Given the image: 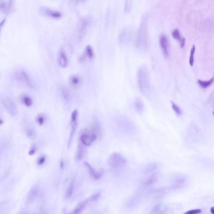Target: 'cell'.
<instances>
[{
    "mask_svg": "<svg viewBox=\"0 0 214 214\" xmlns=\"http://www.w3.org/2000/svg\"><path fill=\"white\" fill-rule=\"evenodd\" d=\"M41 12L46 16L54 19H59L62 17V13L60 12L49 8L47 7H42L41 8Z\"/></svg>",
    "mask_w": 214,
    "mask_h": 214,
    "instance_id": "obj_13",
    "label": "cell"
},
{
    "mask_svg": "<svg viewBox=\"0 0 214 214\" xmlns=\"http://www.w3.org/2000/svg\"><path fill=\"white\" fill-rule=\"evenodd\" d=\"M100 192L97 193H95L94 195H92L91 197H90L91 202H94V201L97 200L100 197Z\"/></svg>",
    "mask_w": 214,
    "mask_h": 214,
    "instance_id": "obj_34",
    "label": "cell"
},
{
    "mask_svg": "<svg viewBox=\"0 0 214 214\" xmlns=\"http://www.w3.org/2000/svg\"><path fill=\"white\" fill-rule=\"evenodd\" d=\"M91 201V198H87L86 199H85L84 200H83L82 202H80L77 206L75 208L73 213H75V214H79L86 207L87 205V204L89 203V202Z\"/></svg>",
    "mask_w": 214,
    "mask_h": 214,
    "instance_id": "obj_21",
    "label": "cell"
},
{
    "mask_svg": "<svg viewBox=\"0 0 214 214\" xmlns=\"http://www.w3.org/2000/svg\"><path fill=\"white\" fill-rule=\"evenodd\" d=\"M213 82V77H212L210 79H209L208 81H202L200 79H198L197 81L198 84L202 88H203V89H205V88L210 87L212 84Z\"/></svg>",
    "mask_w": 214,
    "mask_h": 214,
    "instance_id": "obj_27",
    "label": "cell"
},
{
    "mask_svg": "<svg viewBox=\"0 0 214 214\" xmlns=\"http://www.w3.org/2000/svg\"><path fill=\"white\" fill-rule=\"evenodd\" d=\"M36 121L39 126H42L45 121V116L43 113L39 114L36 116Z\"/></svg>",
    "mask_w": 214,
    "mask_h": 214,
    "instance_id": "obj_30",
    "label": "cell"
},
{
    "mask_svg": "<svg viewBox=\"0 0 214 214\" xmlns=\"http://www.w3.org/2000/svg\"><path fill=\"white\" fill-rule=\"evenodd\" d=\"M171 35H172V37L180 44L181 48H184L185 47L186 40L184 37H182V35L179 30H178V28L174 29L171 31Z\"/></svg>",
    "mask_w": 214,
    "mask_h": 214,
    "instance_id": "obj_16",
    "label": "cell"
},
{
    "mask_svg": "<svg viewBox=\"0 0 214 214\" xmlns=\"http://www.w3.org/2000/svg\"><path fill=\"white\" fill-rule=\"evenodd\" d=\"M2 104L7 111L12 116H15L17 114V106L15 102L9 97H4L2 99Z\"/></svg>",
    "mask_w": 214,
    "mask_h": 214,
    "instance_id": "obj_5",
    "label": "cell"
},
{
    "mask_svg": "<svg viewBox=\"0 0 214 214\" xmlns=\"http://www.w3.org/2000/svg\"><path fill=\"white\" fill-rule=\"evenodd\" d=\"M116 121L118 126L121 127L123 129L128 130V129H131L134 128V124L125 116H119Z\"/></svg>",
    "mask_w": 214,
    "mask_h": 214,
    "instance_id": "obj_11",
    "label": "cell"
},
{
    "mask_svg": "<svg viewBox=\"0 0 214 214\" xmlns=\"http://www.w3.org/2000/svg\"><path fill=\"white\" fill-rule=\"evenodd\" d=\"M108 166L112 170H118L123 168L127 163L126 158L121 153L114 152L111 153L107 161Z\"/></svg>",
    "mask_w": 214,
    "mask_h": 214,
    "instance_id": "obj_3",
    "label": "cell"
},
{
    "mask_svg": "<svg viewBox=\"0 0 214 214\" xmlns=\"http://www.w3.org/2000/svg\"><path fill=\"white\" fill-rule=\"evenodd\" d=\"M15 76H16L17 80H18L21 83H23L27 87H28L30 88L33 87V84L31 81L30 77L27 74V73L25 72V71H23V70L18 71V72H16Z\"/></svg>",
    "mask_w": 214,
    "mask_h": 214,
    "instance_id": "obj_8",
    "label": "cell"
},
{
    "mask_svg": "<svg viewBox=\"0 0 214 214\" xmlns=\"http://www.w3.org/2000/svg\"><path fill=\"white\" fill-rule=\"evenodd\" d=\"M158 180V174L155 173L145 174L142 179V184L144 186H150L155 184Z\"/></svg>",
    "mask_w": 214,
    "mask_h": 214,
    "instance_id": "obj_9",
    "label": "cell"
},
{
    "mask_svg": "<svg viewBox=\"0 0 214 214\" xmlns=\"http://www.w3.org/2000/svg\"><path fill=\"white\" fill-rule=\"evenodd\" d=\"M213 209H214V207H212L210 208V212H211V213H212V214H214Z\"/></svg>",
    "mask_w": 214,
    "mask_h": 214,
    "instance_id": "obj_37",
    "label": "cell"
},
{
    "mask_svg": "<svg viewBox=\"0 0 214 214\" xmlns=\"http://www.w3.org/2000/svg\"><path fill=\"white\" fill-rule=\"evenodd\" d=\"M71 214H75V213H74L72 212V213H71Z\"/></svg>",
    "mask_w": 214,
    "mask_h": 214,
    "instance_id": "obj_38",
    "label": "cell"
},
{
    "mask_svg": "<svg viewBox=\"0 0 214 214\" xmlns=\"http://www.w3.org/2000/svg\"><path fill=\"white\" fill-rule=\"evenodd\" d=\"M134 108L136 113L138 114H142L145 111V106L144 102L140 98H136L134 102Z\"/></svg>",
    "mask_w": 214,
    "mask_h": 214,
    "instance_id": "obj_19",
    "label": "cell"
},
{
    "mask_svg": "<svg viewBox=\"0 0 214 214\" xmlns=\"http://www.w3.org/2000/svg\"><path fill=\"white\" fill-rule=\"evenodd\" d=\"M46 161V157L45 156H42L40 158H39L38 160H37V164L39 165H42L44 163H45Z\"/></svg>",
    "mask_w": 214,
    "mask_h": 214,
    "instance_id": "obj_33",
    "label": "cell"
},
{
    "mask_svg": "<svg viewBox=\"0 0 214 214\" xmlns=\"http://www.w3.org/2000/svg\"><path fill=\"white\" fill-rule=\"evenodd\" d=\"M187 182V178L182 174H178L173 178V182L171 183L173 188H180L184 186Z\"/></svg>",
    "mask_w": 214,
    "mask_h": 214,
    "instance_id": "obj_12",
    "label": "cell"
},
{
    "mask_svg": "<svg viewBox=\"0 0 214 214\" xmlns=\"http://www.w3.org/2000/svg\"><path fill=\"white\" fill-rule=\"evenodd\" d=\"M171 105L172 109L177 116H181L183 114V111L179 105H177L176 103L173 102H171Z\"/></svg>",
    "mask_w": 214,
    "mask_h": 214,
    "instance_id": "obj_28",
    "label": "cell"
},
{
    "mask_svg": "<svg viewBox=\"0 0 214 214\" xmlns=\"http://www.w3.org/2000/svg\"><path fill=\"white\" fill-rule=\"evenodd\" d=\"M74 188H75V183H74V180H72L69 184V185L67 187V189L66 190V192H65V198H69L72 197V195L74 193Z\"/></svg>",
    "mask_w": 214,
    "mask_h": 214,
    "instance_id": "obj_24",
    "label": "cell"
},
{
    "mask_svg": "<svg viewBox=\"0 0 214 214\" xmlns=\"http://www.w3.org/2000/svg\"><path fill=\"white\" fill-rule=\"evenodd\" d=\"M35 151H36V147H32L30 150V151H29V155H33L35 153Z\"/></svg>",
    "mask_w": 214,
    "mask_h": 214,
    "instance_id": "obj_36",
    "label": "cell"
},
{
    "mask_svg": "<svg viewBox=\"0 0 214 214\" xmlns=\"http://www.w3.org/2000/svg\"><path fill=\"white\" fill-rule=\"evenodd\" d=\"M94 49H92V47L88 45L86 49H85V52H84V58H87L89 60H92L94 58Z\"/></svg>",
    "mask_w": 214,
    "mask_h": 214,
    "instance_id": "obj_25",
    "label": "cell"
},
{
    "mask_svg": "<svg viewBox=\"0 0 214 214\" xmlns=\"http://www.w3.org/2000/svg\"><path fill=\"white\" fill-rule=\"evenodd\" d=\"M202 213L201 209H192L186 212L184 214H199Z\"/></svg>",
    "mask_w": 214,
    "mask_h": 214,
    "instance_id": "obj_32",
    "label": "cell"
},
{
    "mask_svg": "<svg viewBox=\"0 0 214 214\" xmlns=\"http://www.w3.org/2000/svg\"><path fill=\"white\" fill-rule=\"evenodd\" d=\"M158 167V164L157 163H151L148 164L144 169V174L155 173Z\"/></svg>",
    "mask_w": 214,
    "mask_h": 214,
    "instance_id": "obj_23",
    "label": "cell"
},
{
    "mask_svg": "<svg viewBox=\"0 0 214 214\" xmlns=\"http://www.w3.org/2000/svg\"><path fill=\"white\" fill-rule=\"evenodd\" d=\"M159 43L163 56L166 58H168L170 55V46L169 39L166 35L162 34L160 35L159 39Z\"/></svg>",
    "mask_w": 214,
    "mask_h": 214,
    "instance_id": "obj_7",
    "label": "cell"
},
{
    "mask_svg": "<svg viewBox=\"0 0 214 214\" xmlns=\"http://www.w3.org/2000/svg\"><path fill=\"white\" fill-rule=\"evenodd\" d=\"M39 185L35 184L30 190V192L28 193L27 199L26 201V205H30L31 204L37 197L39 195Z\"/></svg>",
    "mask_w": 214,
    "mask_h": 214,
    "instance_id": "obj_10",
    "label": "cell"
},
{
    "mask_svg": "<svg viewBox=\"0 0 214 214\" xmlns=\"http://www.w3.org/2000/svg\"><path fill=\"white\" fill-rule=\"evenodd\" d=\"M89 23H90V20L89 18H84L82 20V21H81V25L79 29V34H78L79 40H81L83 39V37H84L85 35L87 33Z\"/></svg>",
    "mask_w": 214,
    "mask_h": 214,
    "instance_id": "obj_14",
    "label": "cell"
},
{
    "mask_svg": "<svg viewBox=\"0 0 214 214\" xmlns=\"http://www.w3.org/2000/svg\"><path fill=\"white\" fill-rule=\"evenodd\" d=\"M97 134L92 131H86L82 133L80 136V141L81 143L86 147L91 146L92 142L97 139Z\"/></svg>",
    "mask_w": 214,
    "mask_h": 214,
    "instance_id": "obj_6",
    "label": "cell"
},
{
    "mask_svg": "<svg viewBox=\"0 0 214 214\" xmlns=\"http://www.w3.org/2000/svg\"><path fill=\"white\" fill-rule=\"evenodd\" d=\"M131 2H129V1H128V2H126V5H125V7H131ZM129 9H131V8H125V12H129L130 10Z\"/></svg>",
    "mask_w": 214,
    "mask_h": 214,
    "instance_id": "obj_35",
    "label": "cell"
},
{
    "mask_svg": "<svg viewBox=\"0 0 214 214\" xmlns=\"http://www.w3.org/2000/svg\"><path fill=\"white\" fill-rule=\"evenodd\" d=\"M167 207L166 206L162 203H158L155 205L150 211V214H166Z\"/></svg>",
    "mask_w": 214,
    "mask_h": 214,
    "instance_id": "obj_17",
    "label": "cell"
},
{
    "mask_svg": "<svg viewBox=\"0 0 214 214\" xmlns=\"http://www.w3.org/2000/svg\"><path fill=\"white\" fill-rule=\"evenodd\" d=\"M85 166L87 168L88 170V171L91 175V176L93 178L94 180H99L100 178L102 176V173H100L99 171L95 170L89 163L85 162L84 163Z\"/></svg>",
    "mask_w": 214,
    "mask_h": 214,
    "instance_id": "obj_18",
    "label": "cell"
},
{
    "mask_svg": "<svg viewBox=\"0 0 214 214\" xmlns=\"http://www.w3.org/2000/svg\"><path fill=\"white\" fill-rule=\"evenodd\" d=\"M20 102L25 106L30 107L33 104V100L30 96L26 94H22L20 95Z\"/></svg>",
    "mask_w": 214,
    "mask_h": 214,
    "instance_id": "obj_22",
    "label": "cell"
},
{
    "mask_svg": "<svg viewBox=\"0 0 214 214\" xmlns=\"http://www.w3.org/2000/svg\"><path fill=\"white\" fill-rule=\"evenodd\" d=\"M84 155V148L82 146V144L80 143L78 145L77 147V151H76V159L77 160V161H81Z\"/></svg>",
    "mask_w": 214,
    "mask_h": 214,
    "instance_id": "obj_26",
    "label": "cell"
},
{
    "mask_svg": "<svg viewBox=\"0 0 214 214\" xmlns=\"http://www.w3.org/2000/svg\"><path fill=\"white\" fill-rule=\"evenodd\" d=\"M195 50H196V47L195 45H193L190 50V57H189V63L190 65V66H193L194 64V62H195Z\"/></svg>",
    "mask_w": 214,
    "mask_h": 214,
    "instance_id": "obj_29",
    "label": "cell"
},
{
    "mask_svg": "<svg viewBox=\"0 0 214 214\" xmlns=\"http://www.w3.org/2000/svg\"><path fill=\"white\" fill-rule=\"evenodd\" d=\"M149 42V34L148 30V16L145 15L136 35L134 42L135 47L140 50L145 51L148 49Z\"/></svg>",
    "mask_w": 214,
    "mask_h": 214,
    "instance_id": "obj_1",
    "label": "cell"
},
{
    "mask_svg": "<svg viewBox=\"0 0 214 214\" xmlns=\"http://www.w3.org/2000/svg\"><path fill=\"white\" fill-rule=\"evenodd\" d=\"M136 81L140 92L148 97L151 92V83L150 72L145 65L141 66L137 70Z\"/></svg>",
    "mask_w": 214,
    "mask_h": 214,
    "instance_id": "obj_2",
    "label": "cell"
},
{
    "mask_svg": "<svg viewBox=\"0 0 214 214\" xmlns=\"http://www.w3.org/2000/svg\"><path fill=\"white\" fill-rule=\"evenodd\" d=\"M69 84L71 86L74 88L79 87L82 84V79L81 76L77 74L71 76L69 79Z\"/></svg>",
    "mask_w": 214,
    "mask_h": 214,
    "instance_id": "obj_20",
    "label": "cell"
},
{
    "mask_svg": "<svg viewBox=\"0 0 214 214\" xmlns=\"http://www.w3.org/2000/svg\"><path fill=\"white\" fill-rule=\"evenodd\" d=\"M26 134H27V136L30 138V139H34L35 137V136H36V134H35V131L33 130H32L31 129H28L27 131H26Z\"/></svg>",
    "mask_w": 214,
    "mask_h": 214,
    "instance_id": "obj_31",
    "label": "cell"
},
{
    "mask_svg": "<svg viewBox=\"0 0 214 214\" xmlns=\"http://www.w3.org/2000/svg\"><path fill=\"white\" fill-rule=\"evenodd\" d=\"M57 62L62 68H65L68 65V58L63 49L59 50L57 54Z\"/></svg>",
    "mask_w": 214,
    "mask_h": 214,
    "instance_id": "obj_15",
    "label": "cell"
},
{
    "mask_svg": "<svg viewBox=\"0 0 214 214\" xmlns=\"http://www.w3.org/2000/svg\"><path fill=\"white\" fill-rule=\"evenodd\" d=\"M78 119H79V113L77 109H75L72 113V114H71V117H70L71 131H70V136L68 139V146L70 145L71 142H72L73 137L77 130V126H78Z\"/></svg>",
    "mask_w": 214,
    "mask_h": 214,
    "instance_id": "obj_4",
    "label": "cell"
}]
</instances>
